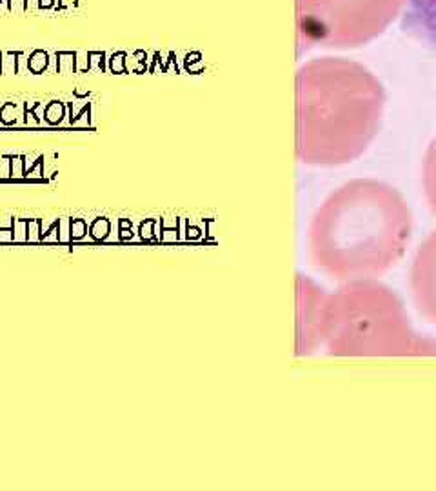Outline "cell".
I'll use <instances>...</instances> for the list:
<instances>
[{
    "mask_svg": "<svg viewBox=\"0 0 436 491\" xmlns=\"http://www.w3.org/2000/svg\"><path fill=\"white\" fill-rule=\"evenodd\" d=\"M62 116V106L60 104H51L49 106V113H48V119L51 120V122H58Z\"/></svg>",
    "mask_w": 436,
    "mask_h": 491,
    "instance_id": "cell-10",
    "label": "cell"
},
{
    "mask_svg": "<svg viewBox=\"0 0 436 491\" xmlns=\"http://www.w3.org/2000/svg\"><path fill=\"white\" fill-rule=\"evenodd\" d=\"M407 0H296L300 48L352 49L378 38Z\"/></svg>",
    "mask_w": 436,
    "mask_h": 491,
    "instance_id": "cell-4",
    "label": "cell"
},
{
    "mask_svg": "<svg viewBox=\"0 0 436 491\" xmlns=\"http://www.w3.org/2000/svg\"><path fill=\"white\" fill-rule=\"evenodd\" d=\"M0 2H2V0H0Z\"/></svg>",
    "mask_w": 436,
    "mask_h": 491,
    "instance_id": "cell-13",
    "label": "cell"
},
{
    "mask_svg": "<svg viewBox=\"0 0 436 491\" xmlns=\"http://www.w3.org/2000/svg\"><path fill=\"white\" fill-rule=\"evenodd\" d=\"M296 304V355L320 347L338 359L436 355V340L412 329L404 300L376 279L347 280L327 293L298 275Z\"/></svg>",
    "mask_w": 436,
    "mask_h": 491,
    "instance_id": "cell-1",
    "label": "cell"
},
{
    "mask_svg": "<svg viewBox=\"0 0 436 491\" xmlns=\"http://www.w3.org/2000/svg\"><path fill=\"white\" fill-rule=\"evenodd\" d=\"M296 159L336 168L360 159L378 135L385 109L380 78L347 56H316L298 68Z\"/></svg>",
    "mask_w": 436,
    "mask_h": 491,
    "instance_id": "cell-3",
    "label": "cell"
},
{
    "mask_svg": "<svg viewBox=\"0 0 436 491\" xmlns=\"http://www.w3.org/2000/svg\"><path fill=\"white\" fill-rule=\"evenodd\" d=\"M109 60H111V71L113 73H124L126 71V66H124L126 53H122V51L115 53V55H113Z\"/></svg>",
    "mask_w": 436,
    "mask_h": 491,
    "instance_id": "cell-9",
    "label": "cell"
},
{
    "mask_svg": "<svg viewBox=\"0 0 436 491\" xmlns=\"http://www.w3.org/2000/svg\"><path fill=\"white\" fill-rule=\"evenodd\" d=\"M409 289L418 313L436 326V229L425 237L412 257Z\"/></svg>",
    "mask_w": 436,
    "mask_h": 491,
    "instance_id": "cell-5",
    "label": "cell"
},
{
    "mask_svg": "<svg viewBox=\"0 0 436 491\" xmlns=\"http://www.w3.org/2000/svg\"><path fill=\"white\" fill-rule=\"evenodd\" d=\"M75 62L78 64V68L80 69H86V68H89V53H76V56H75Z\"/></svg>",
    "mask_w": 436,
    "mask_h": 491,
    "instance_id": "cell-11",
    "label": "cell"
},
{
    "mask_svg": "<svg viewBox=\"0 0 436 491\" xmlns=\"http://www.w3.org/2000/svg\"><path fill=\"white\" fill-rule=\"evenodd\" d=\"M48 60H49L48 53L36 49V51H33L31 56L28 58V68L31 69L33 73H40V71H44L46 66H48Z\"/></svg>",
    "mask_w": 436,
    "mask_h": 491,
    "instance_id": "cell-8",
    "label": "cell"
},
{
    "mask_svg": "<svg viewBox=\"0 0 436 491\" xmlns=\"http://www.w3.org/2000/svg\"><path fill=\"white\" fill-rule=\"evenodd\" d=\"M422 189L427 206L436 215V136L429 142L422 159Z\"/></svg>",
    "mask_w": 436,
    "mask_h": 491,
    "instance_id": "cell-7",
    "label": "cell"
},
{
    "mask_svg": "<svg viewBox=\"0 0 436 491\" xmlns=\"http://www.w3.org/2000/svg\"><path fill=\"white\" fill-rule=\"evenodd\" d=\"M404 29L436 49V0H407Z\"/></svg>",
    "mask_w": 436,
    "mask_h": 491,
    "instance_id": "cell-6",
    "label": "cell"
},
{
    "mask_svg": "<svg viewBox=\"0 0 436 491\" xmlns=\"http://www.w3.org/2000/svg\"><path fill=\"white\" fill-rule=\"evenodd\" d=\"M55 4V0H38V6L40 8H51Z\"/></svg>",
    "mask_w": 436,
    "mask_h": 491,
    "instance_id": "cell-12",
    "label": "cell"
},
{
    "mask_svg": "<svg viewBox=\"0 0 436 491\" xmlns=\"http://www.w3.org/2000/svg\"><path fill=\"white\" fill-rule=\"evenodd\" d=\"M412 235L411 208L378 179H352L315 209L305 246L311 264L338 282L376 279L404 259Z\"/></svg>",
    "mask_w": 436,
    "mask_h": 491,
    "instance_id": "cell-2",
    "label": "cell"
}]
</instances>
